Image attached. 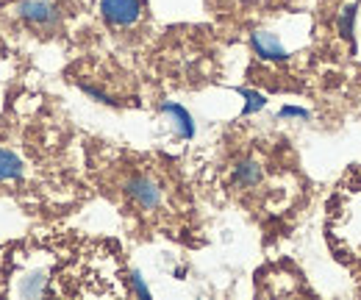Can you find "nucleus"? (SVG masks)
<instances>
[{"instance_id": "1", "label": "nucleus", "mask_w": 361, "mask_h": 300, "mask_svg": "<svg viewBox=\"0 0 361 300\" xmlns=\"http://www.w3.org/2000/svg\"><path fill=\"white\" fill-rule=\"evenodd\" d=\"M123 189H126V195L134 200L142 212H153V209L161 206V186H159L150 175H145V172L131 175V178L123 184Z\"/></svg>"}, {"instance_id": "2", "label": "nucleus", "mask_w": 361, "mask_h": 300, "mask_svg": "<svg viewBox=\"0 0 361 300\" xmlns=\"http://www.w3.org/2000/svg\"><path fill=\"white\" fill-rule=\"evenodd\" d=\"M100 14L109 25L114 28H128L134 25L142 14V3L139 0H100Z\"/></svg>"}, {"instance_id": "3", "label": "nucleus", "mask_w": 361, "mask_h": 300, "mask_svg": "<svg viewBox=\"0 0 361 300\" xmlns=\"http://www.w3.org/2000/svg\"><path fill=\"white\" fill-rule=\"evenodd\" d=\"M20 20H25L34 28H56L59 25V8L47 0H25L17 6Z\"/></svg>"}, {"instance_id": "4", "label": "nucleus", "mask_w": 361, "mask_h": 300, "mask_svg": "<svg viewBox=\"0 0 361 300\" xmlns=\"http://www.w3.org/2000/svg\"><path fill=\"white\" fill-rule=\"evenodd\" d=\"M250 47H253V53L262 59V61H275V64H281V61H289V50L281 44V40L270 34V31H253L250 34Z\"/></svg>"}, {"instance_id": "5", "label": "nucleus", "mask_w": 361, "mask_h": 300, "mask_svg": "<svg viewBox=\"0 0 361 300\" xmlns=\"http://www.w3.org/2000/svg\"><path fill=\"white\" fill-rule=\"evenodd\" d=\"M159 109H161V114L170 117V123H173V128L178 133V139H192L195 136V120H192V114L180 103H161Z\"/></svg>"}, {"instance_id": "6", "label": "nucleus", "mask_w": 361, "mask_h": 300, "mask_svg": "<svg viewBox=\"0 0 361 300\" xmlns=\"http://www.w3.org/2000/svg\"><path fill=\"white\" fill-rule=\"evenodd\" d=\"M262 178H264V170H262V164H259L256 159H239V162L233 164V184H236V186L253 189V186L262 184Z\"/></svg>"}, {"instance_id": "7", "label": "nucleus", "mask_w": 361, "mask_h": 300, "mask_svg": "<svg viewBox=\"0 0 361 300\" xmlns=\"http://www.w3.org/2000/svg\"><path fill=\"white\" fill-rule=\"evenodd\" d=\"M356 17H359V6H356V3L345 6V8L339 11V17H336V34L350 44L356 40Z\"/></svg>"}, {"instance_id": "8", "label": "nucleus", "mask_w": 361, "mask_h": 300, "mask_svg": "<svg viewBox=\"0 0 361 300\" xmlns=\"http://www.w3.org/2000/svg\"><path fill=\"white\" fill-rule=\"evenodd\" d=\"M20 295L23 298H42L47 295V275L42 270H37V272H31V275H25L23 278V284H20Z\"/></svg>"}, {"instance_id": "9", "label": "nucleus", "mask_w": 361, "mask_h": 300, "mask_svg": "<svg viewBox=\"0 0 361 300\" xmlns=\"http://www.w3.org/2000/svg\"><path fill=\"white\" fill-rule=\"evenodd\" d=\"M23 175V162L11 150H0V181H17Z\"/></svg>"}, {"instance_id": "10", "label": "nucleus", "mask_w": 361, "mask_h": 300, "mask_svg": "<svg viewBox=\"0 0 361 300\" xmlns=\"http://www.w3.org/2000/svg\"><path fill=\"white\" fill-rule=\"evenodd\" d=\"M236 92L245 97L242 117H250V114H256V112H262V109L267 106V97H264L262 92H256V89H236Z\"/></svg>"}, {"instance_id": "11", "label": "nucleus", "mask_w": 361, "mask_h": 300, "mask_svg": "<svg viewBox=\"0 0 361 300\" xmlns=\"http://www.w3.org/2000/svg\"><path fill=\"white\" fill-rule=\"evenodd\" d=\"M81 92H84V95H90L92 100L103 103V106H111V109H117V106H120V100H114L109 92H103V89H97V86H92V84H81Z\"/></svg>"}, {"instance_id": "12", "label": "nucleus", "mask_w": 361, "mask_h": 300, "mask_svg": "<svg viewBox=\"0 0 361 300\" xmlns=\"http://www.w3.org/2000/svg\"><path fill=\"white\" fill-rule=\"evenodd\" d=\"M278 117H281V120H289V117H295V120H309L312 112L303 109V106H283V109L278 112Z\"/></svg>"}, {"instance_id": "13", "label": "nucleus", "mask_w": 361, "mask_h": 300, "mask_svg": "<svg viewBox=\"0 0 361 300\" xmlns=\"http://www.w3.org/2000/svg\"><path fill=\"white\" fill-rule=\"evenodd\" d=\"M131 289H134V295H139V298H150V287L145 284V278H142L139 270L131 272Z\"/></svg>"}]
</instances>
